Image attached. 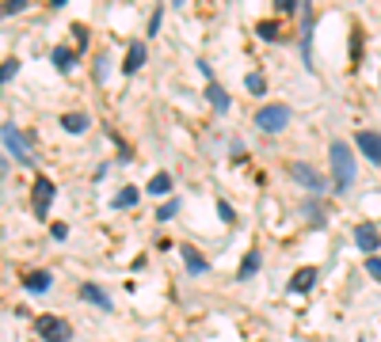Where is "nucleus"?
Instances as JSON below:
<instances>
[{"mask_svg":"<svg viewBox=\"0 0 381 342\" xmlns=\"http://www.w3.org/2000/svg\"><path fill=\"white\" fill-rule=\"evenodd\" d=\"M133 202H138V190H133V187H126L122 194L115 198V205H118V209H122V205H133Z\"/></svg>","mask_w":381,"mask_h":342,"instance_id":"nucleus-22","label":"nucleus"},{"mask_svg":"<svg viewBox=\"0 0 381 342\" xmlns=\"http://www.w3.org/2000/svg\"><path fill=\"white\" fill-rule=\"evenodd\" d=\"M141 65H145V42H130L126 61H122V73H138Z\"/></svg>","mask_w":381,"mask_h":342,"instance_id":"nucleus-10","label":"nucleus"},{"mask_svg":"<svg viewBox=\"0 0 381 342\" xmlns=\"http://www.w3.org/2000/svg\"><path fill=\"white\" fill-rule=\"evenodd\" d=\"M305 213L316 220V225H320V205H316V202H309V205H305Z\"/></svg>","mask_w":381,"mask_h":342,"instance_id":"nucleus-26","label":"nucleus"},{"mask_svg":"<svg viewBox=\"0 0 381 342\" xmlns=\"http://www.w3.org/2000/svg\"><path fill=\"white\" fill-rule=\"evenodd\" d=\"M27 4H31V0H4V4H0V16H16V12H23Z\"/></svg>","mask_w":381,"mask_h":342,"instance_id":"nucleus-21","label":"nucleus"},{"mask_svg":"<svg viewBox=\"0 0 381 342\" xmlns=\"http://www.w3.org/2000/svg\"><path fill=\"white\" fill-rule=\"evenodd\" d=\"M179 255H183V262H187V270H190V274H206V270H210V262L202 259V255L195 251L190 244H183V247H179Z\"/></svg>","mask_w":381,"mask_h":342,"instance_id":"nucleus-11","label":"nucleus"},{"mask_svg":"<svg viewBox=\"0 0 381 342\" xmlns=\"http://www.w3.org/2000/svg\"><path fill=\"white\" fill-rule=\"evenodd\" d=\"M0 141H4V148L12 152V160H19V163H31V141L19 133V126H12V122H4L0 126Z\"/></svg>","mask_w":381,"mask_h":342,"instance_id":"nucleus-3","label":"nucleus"},{"mask_svg":"<svg viewBox=\"0 0 381 342\" xmlns=\"http://www.w3.org/2000/svg\"><path fill=\"white\" fill-rule=\"evenodd\" d=\"M50 232H54V240H65V236H69V228H65V225H54Z\"/></svg>","mask_w":381,"mask_h":342,"instance_id":"nucleus-27","label":"nucleus"},{"mask_svg":"<svg viewBox=\"0 0 381 342\" xmlns=\"http://www.w3.org/2000/svg\"><path fill=\"white\" fill-rule=\"evenodd\" d=\"M206 99H210V103H214V111H217V114H225V111H229V95H225V88H221V84H217V80H210V88H206Z\"/></svg>","mask_w":381,"mask_h":342,"instance_id":"nucleus-14","label":"nucleus"},{"mask_svg":"<svg viewBox=\"0 0 381 342\" xmlns=\"http://www.w3.org/2000/svg\"><path fill=\"white\" fill-rule=\"evenodd\" d=\"M290 175H294V183L309 187L313 194H320V190L328 187V183L320 179V171H316V168H309V163H301V160H294V163H290Z\"/></svg>","mask_w":381,"mask_h":342,"instance_id":"nucleus-6","label":"nucleus"},{"mask_svg":"<svg viewBox=\"0 0 381 342\" xmlns=\"http://www.w3.org/2000/svg\"><path fill=\"white\" fill-rule=\"evenodd\" d=\"M50 282H54V277L46 274V270H34V274H23V285L31 289V293H46V289H50Z\"/></svg>","mask_w":381,"mask_h":342,"instance_id":"nucleus-13","label":"nucleus"},{"mask_svg":"<svg viewBox=\"0 0 381 342\" xmlns=\"http://www.w3.org/2000/svg\"><path fill=\"white\" fill-rule=\"evenodd\" d=\"M61 126H65L69 133H84V130H88V118H84V114H65Z\"/></svg>","mask_w":381,"mask_h":342,"instance_id":"nucleus-17","label":"nucleus"},{"mask_svg":"<svg viewBox=\"0 0 381 342\" xmlns=\"http://www.w3.org/2000/svg\"><path fill=\"white\" fill-rule=\"evenodd\" d=\"M16 73H19V61H16V57H8V61H4V65H0V84L16 80Z\"/></svg>","mask_w":381,"mask_h":342,"instance_id":"nucleus-20","label":"nucleus"},{"mask_svg":"<svg viewBox=\"0 0 381 342\" xmlns=\"http://www.w3.org/2000/svg\"><path fill=\"white\" fill-rule=\"evenodd\" d=\"M274 4H279L282 12H290V8H294V0H274Z\"/></svg>","mask_w":381,"mask_h":342,"instance_id":"nucleus-28","label":"nucleus"},{"mask_svg":"<svg viewBox=\"0 0 381 342\" xmlns=\"http://www.w3.org/2000/svg\"><path fill=\"white\" fill-rule=\"evenodd\" d=\"M358 342H362V339H358Z\"/></svg>","mask_w":381,"mask_h":342,"instance_id":"nucleus-32","label":"nucleus"},{"mask_svg":"<svg viewBox=\"0 0 381 342\" xmlns=\"http://www.w3.org/2000/svg\"><path fill=\"white\" fill-rule=\"evenodd\" d=\"M256 126H259L263 133H282L286 126H290V106H286V103L263 106V111L256 114Z\"/></svg>","mask_w":381,"mask_h":342,"instance_id":"nucleus-2","label":"nucleus"},{"mask_svg":"<svg viewBox=\"0 0 381 342\" xmlns=\"http://www.w3.org/2000/svg\"><path fill=\"white\" fill-rule=\"evenodd\" d=\"M50 4H54V8H61V4H69V0H50Z\"/></svg>","mask_w":381,"mask_h":342,"instance_id":"nucleus-30","label":"nucleus"},{"mask_svg":"<svg viewBox=\"0 0 381 342\" xmlns=\"http://www.w3.org/2000/svg\"><path fill=\"white\" fill-rule=\"evenodd\" d=\"M328 160H331V179H336V190H351V183H355V152H351V145H343V141H331L328 148Z\"/></svg>","mask_w":381,"mask_h":342,"instance_id":"nucleus-1","label":"nucleus"},{"mask_svg":"<svg viewBox=\"0 0 381 342\" xmlns=\"http://www.w3.org/2000/svg\"><path fill=\"white\" fill-rule=\"evenodd\" d=\"M366 270H370L373 282H381V259H378V255H370V259H366Z\"/></svg>","mask_w":381,"mask_h":342,"instance_id":"nucleus-24","label":"nucleus"},{"mask_svg":"<svg viewBox=\"0 0 381 342\" xmlns=\"http://www.w3.org/2000/svg\"><path fill=\"white\" fill-rule=\"evenodd\" d=\"M34 331L42 334V342H69L73 339V327L61 316H39L34 319Z\"/></svg>","mask_w":381,"mask_h":342,"instance_id":"nucleus-4","label":"nucleus"},{"mask_svg":"<svg viewBox=\"0 0 381 342\" xmlns=\"http://www.w3.org/2000/svg\"><path fill=\"white\" fill-rule=\"evenodd\" d=\"M313 285H316V270L313 266H301L298 274L290 277V293H309Z\"/></svg>","mask_w":381,"mask_h":342,"instance_id":"nucleus-9","label":"nucleus"},{"mask_svg":"<svg viewBox=\"0 0 381 342\" xmlns=\"http://www.w3.org/2000/svg\"><path fill=\"white\" fill-rule=\"evenodd\" d=\"M175 209H179V202H164V205L157 209V217H160V220H172V217H175Z\"/></svg>","mask_w":381,"mask_h":342,"instance_id":"nucleus-23","label":"nucleus"},{"mask_svg":"<svg viewBox=\"0 0 381 342\" xmlns=\"http://www.w3.org/2000/svg\"><path fill=\"white\" fill-rule=\"evenodd\" d=\"M259 266H263V255H259V251H248V255L241 259V270H237V277L244 282V277H252Z\"/></svg>","mask_w":381,"mask_h":342,"instance_id":"nucleus-15","label":"nucleus"},{"mask_svg":"<svg viewBox=\"0 0 381 342\" xmlns=\"http://www.w3.org/2000/svg\"><path fill=\"white\" fill-rule=\"evenodd\" d=\"M73 61H76V57H73V49H65V46H58V49H54V65H58L61 73H69V69H73Z\"/></svg>","mask_w":381,"mask_h":342,"instance_id":"nucleus-16","label":"nucleus"},{"mask_svg":"<svg viewBox=\"0 0 381 342\" xmlns=\"http://www.w3.org/2000/svg\"><path fill=\"white\" fill-rule=\"evenodd\" d=\"M175 4H183V0H175Z\"/></svg>","mask_w":381,"mask_h":342,"instance_id":"nucleus-31","label":"nucleus"},{"mask_svg":"<svg viewBox=\"0 0 381 342\" xmlns=\"http://www.w3.org/2000/svg\"><path fill=\"white\" fill-rule=\"evenodd\" d=\"M244 88H248L252 95H263V91H267V80H263V73H248V76H244Z\"/></svg>","mask_w":381,"mask_h":342,"instance_id":"nucleus-18","label":"nucleus"},{"mask_svg":"<svg viewBox=\"0 0 381 342\" xmlns=\"http://www.w3.org/2000/svg\"><path fill=\"white\" fill-rule=\"evenodd\" d=\"M4 171H8V160H4V152H0V179H4Z\"/></svg>","mask_w":381,"mask_h":342,"instance_id":"nucleus-29","label":"nucleus"},{"mask_svg":"<svg viewBox=\"0 0 381 342\" xmlns=\"http://www.w3.org/2000/svg\"><path fill=\"white\" fill-rule=\"evenodd\" d=\"M168 190H172V175H164V171H160L157 179L149 183V194H168Z\"/></svg>","mask_w":381,"mask_h":342,"instance_id":"nucleus-19","label":"nucleus"},{"mask_svg":"<svg viewBox=\"0 0 381 342\" xmlns=\"http://www.w3.org/2000/svg\"><path fill=\"white\" fill-rule=\"evenodd\" d=\"M259 38H263V42L279 38V27H274V23H259Z\"/></svg>","mask_w":381,"mask_h":342,"instance_id":"nucleus-25","label":"nucleus"},{"mask_svg":"<svg viewBox=\"0 0 381 342\" xmlns=\"http://www.w3.org/2000/svg\"><path fill=\"white\" fill-rule=\"evenodd\" d=\"M80 297H84V301H88V304H96V308L111 312V297L103 293L100 285H84V289H80Z\"/></svg>","mask_w":381,"mask_h":342,"instance_id":"nucleus-12","label":"nucleus"},{"mask_svg":"<svg viewBox=\"0 0 381 342\" xmlns=\"http://www.w3.org/2000/svg\"><path fill=\"white\" fill-rule=\"evenodd\" d=\"M355 145L362 148V156H366L370 163H381V133H373V130H358Z\"/></svg>","mask_w":381,"mask_h":342,"instance_id":"nucleus-7","label":"nucleus"},{"mask_svg":"<svg viewBox=\"0 0 381 342\" xmlns=\"http://www.w3.org/2000/svg\"><path fill=\"white\" fill-rule=\"evenodd\" d=\"M355 244L362 247L366 255H373V251H378V247H381L378 228H373V225H358V228H355Z\"/></svg>","mask_w":381,"mask_h":342,"instance_id":"nucleus-8","label":"nucleus"},{"mask_svg":"<svg viewBox=\"0 0 381 342\" xmlns=\"http://www.w3.org/2000/svg\"><path fill=\"white\" fill-rule=\"evenodd\" d=\"M54 194H58V187H54V183L46 179V175H42V179H34V190H31V209H34V217H39V220H46Z\"/></svg>","mask_w":381,"mask_h":342,"instance_id":"nucleus-5","label":"nucleus"}]
</instances>
